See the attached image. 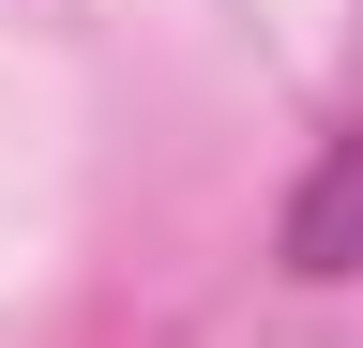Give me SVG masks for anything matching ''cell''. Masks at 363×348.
<instances>
[{"instance_id":"obj_1","label":"cell","mask_w":363,"mask_h":348,"mask_svg":"<svg viewBox=\"0 0 363 348\" xmlns=\"http://www.w3.org/2000/svg\"><path fill=\"white\" fill-rule=\"evenodd\" d=\"M272 257H288L303 288H348L363 273V121L318 137V167L288 182V212H272Z\"/></svg>"}]
</instances>
